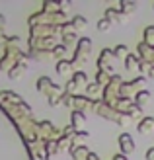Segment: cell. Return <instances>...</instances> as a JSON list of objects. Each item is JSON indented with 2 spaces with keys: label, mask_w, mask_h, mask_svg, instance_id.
I'll use <instances>...</instances> for the list:
<instances>
[{
  "label": "cell",
  "mask_w": 154,
  "mask_h": 160,
  "mask_svg": "<svg viewBox=\"0 0 154 160\" xmlns=\"http://www.w3.org/2000/svg\"><path fill=\"white\" fill-rule=\"evenodd\" d=\"M0 160H33L18 125L2 108H0Z\"/></svg>",
  "instance_id": "6da1fadb"
},
{
  "label": "cell",
  "mask_w": 154,
  "mask_h": 160,
  "mask_svg": "<svg viewBox=\"0 0 154 160\" xmlns=\"http://www.w3.org/2000/svg\"><path fill=\"white\" fill-rule=\"evenodd\" d=\"M62 22H67L64 12H55V14L37 12V14H31L27 18V26L29 28H35V26H61Z\"/></svg>",
  "instance_id": "7a4b0ae2"
},
{
  "label": "cell",
  "mask_w": 154,
  "mask_h": 160,
  "mask_svg": "<svg viewBox=\"0 0 154 160\" xmlns=\"http://www.w3.org/2000/svg\"><path fill=\"white\" fill-rule=\"evenodd\" d=\"M23 57H26V53L20 51V47H16V45H6L4 47V53H2V57H0V70H10L16 62H20Z\"/></svg>",
  "instance_id": "3957f363"
},
{
  "label": "cell",
  "mask_w": 154,
  "mask_h": 160,
  "mask_svg": "<svg viewBox=\"0 0 154 160\" xmlns=\"http://www.w3.org/2000/svg\"><path fill=\"white\" fill-rule=\"evenodd\" d=\"M144 86H147V78L144 76H137L133 80H127V82H121L119 86V98H131L139 92V90H144Z\"/></svg>",
  "instance_id": "277c9868"
},
{
  "label": "cell",
  "mask_w": 154,
  "mask_h": 160,
  "mask_svg": "<svg viewBox=\"0 0 154 160\" xmlns=\"http://www.w3.org/2000/svg\"><path fill=\"white\" fill-rule=\"evenodd\" d=\"M62 129H59L57 125H53V121L45 119V121H37V137L45 141H59Z\"/></svg>",
  "instance_id": "5b68a950"
},
{
  "label": "cell",
  "mask_w": 154,
  "mask_h": 160,
  "mask_svg": "<svg viewBox=\"0 0 154 160\" xmlns=\"http://www.w3.org/2000/svg\"><path fill=\"white\" fill-rule=\"evenodd\" d=\"M90 53H92V39L90 37H80L76 41V51H74V57H72V65L76 62H84L90 59Z\"/></svg>",
  "instance_id": "8992f818"
},
{
  "label": "cell",
  "mask_w": 154,
  "mask_h": 160,
  "mask_svg": "<svg viewBox=\"0 0 154 160\" xmlns=\"http://www.w3.org/2000/svg\"><path fill=\"white\" fill-rule=\"evenodd\" d=\"M35 86H37V90L41 92V94H45V96H51V94H62V92H64V90H61V86L53 84V80H51L49 76H39Z\"/></svg>",
  "instance_id": "52a82bcc"
},
{
  "label": "cell",
  "mask_w": 154,
  "mask_h": 160,
  "mask_svg": "<svg viewBox=\"0 0 154 160\" xmlns=\"http://www.w3.org/2000/svg\"><path fill=\"white\" fill-rule=\"evenodd\" d=\"M113 53L111 49H102L100 57H98V70H105V72L113 74Z\"/></svg>",
  "instance_id": "ba28073f"
},
{
  "label": "cell",
  "mask_w": 154,
  "mask_h": 160,
  "mask_svg": "<svg viewBox=\"0 0 154 160\" xmlns=\"http://www.w3.org/2000/svg\"><path fill=\"white\" fill-rule=\"evenodd\" d=\"M27 57H23L20 62H16V65L10 68V70H8V78H10V80H18V78H22L23 76V72H26V70L29 68V65H27Z\"/></svg>",
  "instance_id": "9c48e42d"
},
{
  "label": "cell",
  "mask_w": 154,
  "mask_h": 160,
  "mask_svg": "<svg viewBox=\"0 0 154 160\" xmlns=\"http://www.w3.org/2000/svg\"><path fill=\"white\" fill-rule=\"evenodd\" d=\"M119 148H121V154H131L133 150H135V141H133V137L129 133H121L119 135Z\"/></svg>",
  "instance_id": "30bf717a"
},
{
  "label": "cell",
  "mask_w": 154,
  "mask_h": 160,
  "mask_svg": "<svg viewBox=\"0 0 154 160\" xmlns=\"http://www.w3.org/2000/svg\"><path fill=\"white\" fill-rule=\"evenodd\" d=\"M90 106H92V100H90V98L80 96V94L72 96V103H70V109H72V111H82V109L90 108Z\"/></svg>",
  "instance_id": "8fae6325"
},
{
  "label": "cell",
  "mask_w": 154,
  "mask_h": 160,
  "mask_svg": "<svg viewBox=\"0 0 154 160\" xmlns=\"http://www.w3.org/2000/svg\"><path fill=\"white\" fill-rule=\"evenodd\" d=\"M103 18H105V20H109L111 23H113V22H115V23H123V22L129 20V16L121 14L117 8H107V10H105V14H103Z\"/></svg>",
  "instance_id": "7c38bea8"
},
{
  "label": "cell",
  "mask_w": 154,
  "mask_h": 160,
  "mask_svg": "<svg viewBox=\"0 0 154 160\" xmlns=\"http://www.w3.org/2000/svg\"><path fill=\"white\" fill-rule=\"evenodd\" d=\"M137 51H139V59L141 61H147V62H152L154 65V51H152V47H148L147 43H139L137 45Z\"/></svg>",
  "instance_id": "4fadbf2b"
},
{
  "label": "cell",
  "mask_w": 154,
  "mask_h": 160,
  "mask_svg": "<svg viewBox=\"0 0 154 160\" xmlns=\"http://www.w3.org/2000/svg\"><path fill=\"white\" fill-rule=\"evenodd\" d=\"M137 131L141 135H148L154 131V117H142L139 123H137Z\"/></svg>",
  "instance_id": "5bb4252c"
},
{
  "label": "cell",
  "mask_w": 154,
  "mask_h": 160,
  "mask_svg": "<svg viewBox=\"0 0 154 160\" xmlns=\"http://www.w3.org/2000/svg\"><path fill=\"white\" fill-rule=\"evenodd\" d=\"M55 70H57V72H59L61 76H67V74H72V70H74V65H72L70 61L62 59V61H57Z\"/></svg>",
  "instance_id": "9a60e30c"
},
{
  "label": "cell",
  "mask_w": 154,
  "mask_h": 160,
  "mask_svg": "<svg viewBox=\"0 0 154 160\" xmlns=\"http://www.w3.org/2000/svg\"><path fill=\"white\" fill-rule=\"evenodd\" d=\"M68 152H70V158L72 160H86V156H88L90 150H88L86 145H80V147H70Z\"/></svg>",
  "instance_id": "2e32d148"
},
{
  "label": "cell",
  "mask_w": 154,
  "mask_h": 160,
  "mask_svg": "<svg viewBox=\"0 0 154 160\" xmlns=\"http://www.w3.org/2000/svg\"><path fill=\"white\" fill-rule=\"evenodd\" d=\"M86 123V115L84 111H70V125L74 127L76 131H80V125Z\"/></svg>",
  "instance_id": "e0dca14e"
},
{
  "label": "cell",
  "mask_w": 154,
  "mask_h": 160,
  "mask_svg": "<svg viewBox=\"0 0 154 160\" xmlns=\"http://www.w3.org/2000/svg\"><path fill=\"white\" fill-rule=\"evenodd\" d=\"M102 90L103 88L100 84H96V82H88L86 84V98H90V100H98V96H102Z\"/></svg>",
  "instance_id": "ac0fdd59"
},
{
  "label": "cell",
  "mask_w": 154,
  "mask_h": 160,
  "mask_svg": "<svg viewBox=\"0 0 154 160\" xmlns=\"http://www.w3.org/2000/svg\"><path fill=\"white\" fill-rule=\"evenodd\" d=\"M148 100H150V92L147 90V88H144V90H139V92L133 96V103H137L139 108H142Z\"/></svg>",
  "instance_id": "d6986e66"
},
{
  "label": "cell",
  "mask_w": 154,
  "mask_h": 160,
  "mask_svg": "<svg viewBox=\"0 0 154 160\" xmlns=\"http://www.w3.org/2000/svg\"><path fill=\"white\" fill-rule=\"evenodd\" d=\"M125 113L129 115V119H131V121H141V119L144 117V115H142V113H144V111H142V108H139L137 103H133V106L129 108V109L125 111Z\"/></svg>",
  "instance_id": "ffe728a7"
},
{
  "label": "cell",
  "mask_w": 154,
  "mask_h": 160,
  "mask_svg": "<svg viewBox=\"0 0 154 160\" xmlns=\"http://www.w3.org/2000/svg\"><path fill=\"white\" fill-rule=\"evenodd\" d=\"M88 137H90V135H88L86 131H76V133L70 137V147H80V145H82V141H86ZM70 147H68V148H70Z\"/></svg>",
  "instance_id": "44dd1931"
},
{
  "label": "cell",
  "mask_w": 154,
  "mask_h": 160,
  "mask_svg": "<svg viewBox=\"0 0 154 160\" xmlns=\"http://www.w3.org/2000/svg\"><path fill=\"white\" fill-rule=\"evenodd\" d=\"M70 26H72V29H74V31H82L86 26H88V22H86V18H84V16H74V18H72L70 20Z\"/></svg>",
  "instance_id": "7402d4cb"
},
{
  "label": "cell",
  "mask_w": 154,
  "mask_h": 160,
  "mask_svg": "<svg viewBox=\"0 0 154 160\" xmlns=\"http://www.w3.org/2000/svg\"><path fill=\"white\" fill-rule=\"evenodd\" d=\"M67 51H68V49H67V47H64L62 43H59V45H55V47H53V49L49 51V55H53V57H55L57 61H62L64 57H67Z\"/></svg>",
  "instance_id": "603a6c76"
},
{
  "label": "cell",
  "mask_w": 154,
  "mask_h": 160,
  "mask_svg": "<svg viewBox=\"0 0 154 160\" xmlns=\"http://www.w3.org/2000/svg\"><path fill=\"white\" fill-rule=\"evenodd\" d=\"M135 10H137V2H135V0H121V8H119L121 14L129 16V14L135 12Z\"/></svg>",
  "instance_id": "cb8c5ba5"
},
{
  "label": "cell",
  "mask_w": 154,
  "mask_h": 160,
  "mask_svg": "<svg viewBox=\"0 0 154 160\" xmlns=\"http://www.w3.org/2000/svg\"><path fill=\"white\" fill-rule=\"evenodd\" d=\"M142 43H147L148 47L154 45V26L144 28V31H142Z\"/></svg>",
  "instance_id": "d4e9b609"
},
{
  "label": "cell",
  "mask_w": 154,
  "mask_h": 160,
  "mask_svg": "<svg viewBox=\"0 0 154 160\" xmlns=\"http://www.w3.org/2000/svg\"><path fill=\"white\" fill-rule=\"evenodd\" d=\"M111 53H113V57H115V59H125L127 55H129V47L123 45V43H121V45H115V47L111 49Z\"/></svg>",
  "instance_id": "484cf974"
},
{
  "label": "cell",
  "mask_w": 154,
  "mask_h": 160,
  "mask_svg": "<svg viewBox=\"0 0 154 160\" xmlns=\"http://www.w3.org/2000/svg\"><path fill=\"white\" fill-rule=\"evenodd\" d=\"M72 80L78 84V86H86L90 80H88V74L84 72V70H76V72H72Z\"/></svg>",
  "instance_id": "4316f807"
},
{
  "label": "cell",
  "mask_w": 154,
  "mask_h": 160,
  "mask_svg": "<svg viewBox=\"0 0 154 160\" xmlns=\"http://www.w3.org/2000/svg\"><path fill=\"white\" fill-rule=\"evenodd\" d=\"M113 74H109V72H105V70H98V74H96V80L94 82L96 84H100L102 88L103 86H107V82H109V78H111Z\"/></svg>",
  "instance_id": "83f0119b"
},
{
  "label": "cell",
  "mask_w": 154,
  "mask_h": 160,
  "mask_svg": "<svg viewBox=\"0 0 154 160\" xmlns=\"http://www.w3.org/2000/svg\"><path fill=\"white\" fill-rule=\"evenodd\" d=\"M137 67H139V57L133 55V53H129L127 57H125V68L127 70H135Z\"/></svg>",
  "instance_id": "f1b7e54d"
},
{
  "label": "cell",
  "mask_w": 154,
  "mask_h": 160,
  "mask_svg": "<svg viewBox=\"0 0 154 160\" xmlns=\"http://www.w3.org/2000/svg\"><path fill=\"white\" fill-rule=\"evenodd\" d=\"M43 12H45V14L61 12V10H59V2H51V0H45V2H43Z\"/></svg>",
  "instance_id": "f546056e"
},
{
  "label": "cell",
  "mask_w": 154,
  "mask_h": 160,
  "mask_svg": "<svg viewBox=\"0 0 154 160\" xmlns=\"http://www.w3.org/2000/svg\"><path fill=\"white\" fill-rule=\"evenodd\" d=\"M43 147H45V152L53 156L55 152H59V147H57V141H45L43 142Z\"/></svg>",
  "instance_id": "4dcf8cb0"
},
{
  "label": "cell",
  "mask_w": 154,
  "mask_h": 160,
  "mask_svg": "<svg viewBox=\"0 0 154 160\" xmlns=\"http://www.w3.org/2000/svg\"><path fill=\"white\" fill-rule=\"evenodd\" d=\"M61 43L68 49L72 43H76V33H64V35H61Z\"/></svg>",
  "instance_id": "1f68e13d"
},
{
  "label": "cell",
  "mask_w": 154,
  "mask_h": 160,
  "mask_svg": "<svg viewBox=\"0 0 154 160\" xmlns=\"http://www.w3.org/2000/svg\"><path fill=\"white\" fill-rule=\"evenodd\" d=\"M137 68H139V72H141V76H144V78H147V74H148V70L152 68V62H147V61H141V59H139V67H137Z\"/></svg>",
  "instance_id": "d6a6232c"
},
{
  "label": "cell",
  "mask_w": 154,
  "mask_h": 160,
  "mask_svg": "<svg viewBox=\"0 0 154 160\" xmlns=\"http://www.w3.org/2000/svg\"><path fill=\"white\" fill-rule=\"evenodd\" d=\"M78 88H80V86H78V84L74 82V80L70 78L68 82H67V86H64V92H67V94H70V96H76V92H78Z\"/></svg>",
  "instance_id": "836d02e7"
},
{
  "label": "cell",
  "mask_w": 154,
  "mask_h": 160,
  "mask_svg": "<svg viewBox=\"0 0 154 160\" xmlns=\"http://www.w3.org/2000/svg\"><path fill=\"white\" fill-rule=\"evenodd\" d=\"M98 29H100V31H109V29H111V22L105 20V18H102V20L98 22Z\"/></svg>",
  "instance_id": "e575fe53"
},
{
  "label": "cell",
  "mask_w": 154,
  "mask_h": 160,
  "mask_svg": "<svg viewBox=\"0 0 154 160\" xmlns=\"http://www.w3.org/2000/svg\"><path fill=\"white\" fill-rule=\"evenodd\" d=\"M74 133H76V129H74V127H72V125H67V127L62 129V133H61V135H62V137H68V139H70Z\"/></svg>",
  "instance_id": "d590c367"
},
{
  "label": "cell",
  "mask_w": 154,
  "mask_h": 160,
  "mask_svg": "<svg viewBox=\"0 0 154 160\" xmlns=\"http://www.w3.org/2000/svg\"><path fill=\"white\" fill-rule=\"evenodd\" d=\"M47 100H49V106H57V103H61V94H51L47 96Z\"/></svg>",
  "instance_id": "8d00e7d4"
},
{
  "label": "cell",
  "mask_w": 154,
  "mask_h": 160,
  "mask_svg": "<svg viewBox=\"0 0 154 160\" xmlns=\"http://www.w3.org/2000/svg\"><path fill=\"white\" fill-rule=\"evenodd\" d=\"M144 158H147V160H154V147H150V148L147 150V154H144Z\"/></svg>",
  "instance_id": "74e56055"
},
{
  "label": "cell",
  "mask_w": 154,
  "mask_h": 160,
  "mask_svg": "<svg viewBox=\"0 0 154 160\" xmlns=\"http://www.w3.org/2000/svg\"><path fill=\"white\" fill-rule=\"evenodd\" d=\"M6 26V18H4V14H0V29H4Z\"/></svg>",
  "instance_id": "f35d334b"
},
{
  "label": "cell",
  "mask_w": 154,
  "mask_h": 160,
  "mask_svg": "<svg viewBox=\"0 0 154 160\" xmlns=\"http://www.w3.org/2000/svg\"><path fill=\"white\" fill-rule=\"evenodd\" d=\"M113 160H129V158H127L125 154H121V152H119V154H115V156H113Z\"/></svg>",
  "instance_id": "ab89813d"
},
{
  "label": "cell",
  "mask_w": 154,
  "mask_h": 160,
  "mask_svg": "<svg viewBox=\"0 0 154 160\" xmlns=\"http://www.w3.org/2000/svg\"><path fill=\"white\" fill-rule=\"evenodd\" d=\"M147 78H152V80H154V65H152V68L148 70V74H147Z\"/></svg>",
  "instance_id": "60d3db41"
}]
</instances>
